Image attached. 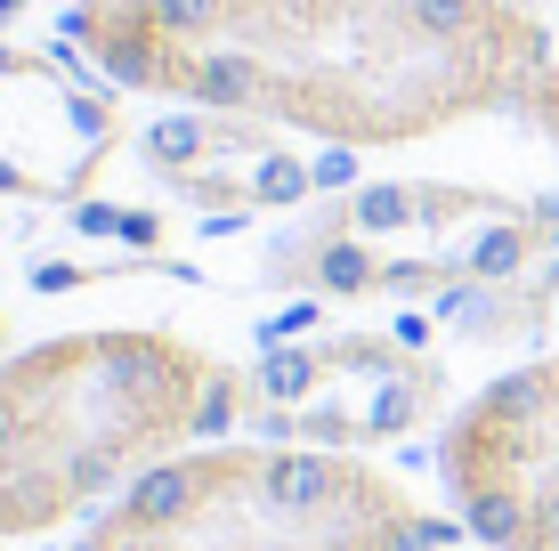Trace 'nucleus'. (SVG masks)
<instances>
[{"label": "nucleus", "instance_id": "10", "mask_svg": "<svg viewBox=\"0 0 559 551\" xmlns=\"http://www.w3.org/2000/svg\"><path fill=\"white\" fill-rule=\"evenodd\" d=\"M527 130H544V139H559V65H551V89H544V106L527 113Z\"/></svg>", "mask_w": 559, "mask_h": 551}, {"label": "nucleus", "instance_id": "6", "mask_svg": "<svg viewBox=\"0 0 559 551\" xmlns=\"http://www.w3.org/2000/svg\"><path fill=\"white\" fill-rule=\"evenodd\" d=\"M438 487L487 551H559V349L447 414Z\"/></svg>", "mask_w": 559, "mask_h": 551}, {"label": "nucleus", "instance_id": "11", "mask_svg": "<svg viewBox=\"0 0 559 551\" xmlns=\"http://www.w3.org/2000/svg\"><path fill=\"white\" fill-rule=\"evenodd\" d=\"M0 333H9V325H0Z\"/></svg>", "mask_w": 559, "mask_h": 551}, {"label": "nucleus", "instance_id": "5", "mask_svg": "<svg viewBox=\"0 0 559 551\" xmlns=\"http://www.w3.org/2000/svg\"><path fill=\"white\" fill-rule=\"evenodd\" d=\"M243 397V422L276 446L365 454L397 446L447 406V366L406 333H317L293 349H267Z\"/></svg>", "mask_w": 559, "mask_h": 551}, {"label": "nucleus", "instance_id": "7", "mask_svg": "<svg viewBox=\"0 0 559 551\" xmlns=\"http://www.w3.org/2000/svg\"><path fill=\"white\" fill-rule=\"evenodd\" d=\"M139 163L170 203L211 219H252V212H300L317 170L276 139V122L252 113H219V106H179L154 130H139Z\"/></svg>", "mask_w": 559, "mask_h": 551}, {"label": "nucleus", "instance_id": "4", "mask_svg": "<svg viewBox=\"0 0 559 551\" xmlns=\"http://www.w3.org/2000/svg\"><path fill=\"white\" fill-rule=\"evenodd\" d=\"M559 252V203H511L462 179H381L293 219L267 243V276L324 300H430L527 276Z\"/></svg>", "mask_w": 559, "mask_h": 551}, {"label": "nucleus", "instance_id": "1", "mask_svg": "<svg viewBox=\"0 0 559 551\" xmlns=\"http://www.w3.org/2000/svg\"><path fill=\"white\" fill-rule=\"evenodd\" d=\"M66 41L122 89L324 146H414L478 113L527 122L559 65L527 0H73Z\"/></svg>", "mask_w": 559, "mask_h": 551}, {"label": "nucleus", "instance_id": "8", "mask_svg": "<svg viewBox=\"0 0 559 551\" xmlns=\"http://www.w3.org/2000/svg\"><path fill=\"white\" fill-rule=\"evenodd\" d=\"M114 146V106L66 82L49 57L0 41V195L73 203Z\"/></svg>", "mask_w": 559, "mask_h": 551}, {"label": "nucleus", "instance_id": "9", "mask_svg": "<svg viewBox=\"0 0 559 551\" xmlns=\"http://www.w3.org/2000/svg\"><path fill=\"white\" fill-rule=\"evenodd\" d=\"M438 316H447L462 340H544V333H559V252H551V268L454 292Z\"/></svg>", "mask_w": 559, "mask_h": 551}, {"label": "nucleus", "instance_id": "2", "mask_svg": "<svg viewBox=\"0 0 559 551\" xmlns=\"http://www.w3.org/2000/svg\"><path fill=\"white\" fill-rule=\"evenodd\" d=\"M243 382L187 333L106 325L0 357V543L98 511L154 463L243 422Z\"/></svg>", "mask_w": 559, "mask_h": 551}, {"label": "nucleus", "instance_id": "3", "mask_svg": "<svg viewBox=\"0 0 559 551\" xmlns=\"http://www.w3.org/2000/svg\"><path fill=\"white\" fill-rule=\"evenodd\" d=\"M390 470L324 446H187L122 487L73 551H447Z\"/></svg>", "mask_w": 559, "mask_h": 551}]
</instances>
